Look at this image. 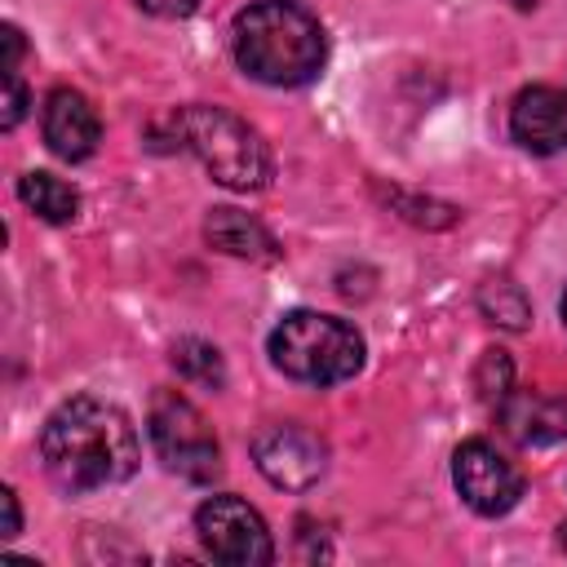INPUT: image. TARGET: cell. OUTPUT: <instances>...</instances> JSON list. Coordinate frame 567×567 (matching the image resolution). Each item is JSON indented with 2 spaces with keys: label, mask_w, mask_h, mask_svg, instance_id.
I'll use <instances>...</instances> for the list:
<instances>
[{
  "label": "cell",
  "mask_w": 567,
  "mask_h": 567,
  "mask_svg": "<svg viewBox=\"0 0 567 567\" xmlns=\"http://www.w3.org/2000/svg\"><path fill=\"white\" fill-rule=\"evenodd\" d=\"M40 456L62 492L111 487L137 470V430L124 408L97 394H75L44 421Z\"/></svg>",
  "instance_id": "obj_1"
},
{
  "label": "cell",
  "mask_w": 567,
  "mask_h": 567,
  "mask_svg": "<svg viewBox=\"0 0 567 567\" xmlns=\"http://www.w3.org/2000/svg\"><path fill=\"white\" fill-rule=\"evenodd\" d=\"M230 49L239 71L270 89L310 84L328 62L323 27L297 0H257L239 9L230 27Z\"/></svg>",
  "instance_id": "obj_2"
},
{
  "label": "cell",
  "mask_w": 567,
  "mask_h": 567,
  "mask_svg": "<svg viewBox=\"0 0 567 567\" xmlns=\"http://www.w3.org/2000/svg\"><path fill=\"white\" fill-rule=\"evenodd\" d=\"M173 133L213 173V182H221L230 190H261L275 173V159H270V146L261 142V133L248 120L230 115L226 106L190 102L173 115Z\"/></svg>",
  "instance_id": "obj_3"
},
{
  "label": "cell",
  "mask_w": 567,
  "mask_h": 567,
  "mask_svg": "<svg viewBox=\"0 0 567 567\" xmlns=\"http://www.w3.org/2000/svg\"><path fill=\"white\" fill-rule=\"evenodd\" d=\"M270 363L306 385H337L363 368V337L354 323L319 310H292L270 332Z\"/></svg>",
  "instance_id": "obj_4"
},
{
  "label": "cell",
  "mask_w": 567,
  "mask_h": 567,
  "mask_svg": "<svg viewBox=\"0 0 567 567\" xmlns=\"http://www.w3.org/2000/svg\"><path fill=\"white\" fill-rule=\"evenodd\" d=\"M146 434H151V447L164 461V470H173L190 483H208L221 474V443H217L213 425L204 421V412L186 394L159 390L151 399Z\"/></svg>",
  "instance_id": "obj_5"
},
{
  "label": "cell",
  "mask_w": 567,
  "mask_h": 567,
  "mask_svg": "<svg viewBox=\"0 0 567 567\" xmlns=\"http://www.w3.org/2000/svg\"><path fill=\"white\" fill-rule=\"evenodd\" d=\"M195 532L199 545L226 567H261L275 558L266 518L239 496H208L195 509Z\"/></svg>",
  "instance_id": "obj_6"
},
{
  "label": "cell",
  "mask_w": 567,
  "mask_h": 567,
  "mask_svg": "<svg viewBox=\"0 0 567 567\" xmlns=\"http://www.w3.org/2000/svg\"><path fill=\"white\" fill-rule=\"evenodd\" d=\"M252 461L261 478L279 492H306L328 470V443L306 425H266L252 434Z\"/></svg>",
  "instance_id": "obj_7"
},
{
  "label": "cell",
  "mask_w": 567,
  "mask_h": 567,
  "mask_svg": "<svg viewBox=\"0 0 567 567\" xmlns=\"http://www.w3.org/2000/svg\"><path fill=\"white\" fill-rule=\"evenodd\" d=\"M452 483L461 492V501L483 514V518H496V514H509L523 496V474L514 461H505L492 443L483 439H470L456 447L452 456Z\"/></svg>",
  "instance_id": "obj_8"
},
{
  "label": "cell",
  "mask_w": 567,
  "mask_h": 567,
  "mask_svg": "<svg viewBox=\"0 0 567 567\" xmlns=\"http://www.w3.org/2000/svg\"><path fill=\"white\" fill-rule=\"evenodd\" d=\"M509 133L532 155L567 151V93L554 84H532L509 106Z\"/></svg>",
  "instance_id": "obj_9"
},
{
  "label": "cell",
  "mask_w": 567,
  "mask_h": 567,
  "mask_svg": "<svg viewBox=\"0 0 567 567\" xmlns=\"http://www.w3.org/2000/svg\"><path fill=\"white\" fill-rule=\"evenodd\" d=\"M44 142L58 159H89L102 142V120L80 89H53L44 97Z\"/></svg>",
  "instance_id": "obj_10"
},
{
  "label": "cell",
  "mask_w": 567,
  "mask_h": 567,
  "mask_svg": "<svg viewBox=\"0 0 567 567\" xmlns=\"http://www.w3.org/2000/svg\"><path fill=\"white\" fill-rule=\"evenodd\" d=\"M496 416L505 425V434L523 447H545V443H563L567 439V399L554 394H536V390H509L496 403Z\"/></svg>",
  "instance_id": "obj_11"
},
{
  "label": "cell",
  "mask_w": 567,
  "mask_h": 567,
  "mask_svg": "<svg viewBox=\"0 0 567 567\" xmlns=\"http://www.w3.org/2000/svg\"><path fill=\"white\" fill-rule=\"evenodd\" d=\"M204 239L217 248V252H226V257H244V261H279V244H275V235L257 221V217H248V213H239V208H208V217H204Z\"/></svg>",
  "instance_id": "obj_12"
},
{
  "label": "cell",
  "mask_w": 567,
  "mask_h": 567,
  "mask_svg": "<svg viewBox=\"0 0 567 567\" xmlns=\"http://www.w3.org/2000/svg\"><path fill=\"white\" fill-rule=\"evenodd\" d=\"M18 195H22V204H27L35 217H44V221H53V226L71 221L75 208H80L75 186L62 182V177H53V173H22V177H18Z\"/></svg>",
  "instance_id": "obj_13"
},
{
  "label": "cell",
  "mask_w": 567,
  "mask_h": 567,
  "mask_svg": "<svg viewBox=\"0 0 567 567\" xmlns=\"http://www.w3.org/2000/svg\"><path fill=\"white\" fill-rule=\"evenodd\" d=\"M478 310H483L487 323L509 328V332H523L527 319H532V306H527L523 288H518L514 279H505V275H501V279H487V284L478 288Z\"/></svg>",
  "instance_id": "obj_14"
},
{
  "label": "cell",
  "mask_w": 567,
  "mask_h": 567,
  "mask_svg": "<svg viewBox=\"0 0 567 567\" xmlns=\"http://www.w3.org/2000/svg\"><path fill=\"white\" fill-rule=\"evenodd\" d=\"M173 368L177 377H186L190 385H204V390H221L226 385V363H221V350L213 341H199V337H182L173 346Z\"/></svg>",
  "instance_id": "obj_15"
},
{
  "label": "cell",
  "mask_w": 567,
  "mask_h": 567,
  "mask_svg": "<svg viewBox=\"0 0 567 567\" xmlns=\"http://www.w3.org/2000/svg\"><path fill=\"white\" fill-rule=\"evenodd\" d=\"M474 390H478V399L492 403V408L514 390V363H509L505 350L492 346V350L478 354V363H474Z\"/></svg>",
  "instance_id": "obj_16"
},
{
  "label": "cell",
  "mask_w": 567,
  "mask_h": 567,
  "mask_svg": "<svg viewBox=\"0 0 567 567\" xmlns=\"http://www.w3.org/2000/svg\"><path fill=\"white\" fill-rule=\"evenodd\" d=\"M390 204L403 208V217L416 221V226H452L456 221V208L434 204V199H408L403 190H390Z\"/></svg>",
  "instance_id": "obj_17"
},
{
  "label": "cell",
  "mask_w": 567,
  "mask_h": 567,
  "mask_svg": "<svg viewBox=\"0 0 567 567\" xmlns=\"http://www.w3.org/2000/svg\"><path fill=\"white\" fill-rule=\"evenodd\" d=\"M0 124L4 128H18V120L27 115V89H22V75L18 71H4V102H0Z\"/></svg>",
  "instance_id": "obj_18"
},
{
  "label": "cell",
  "mask_w": 567,
  "mask_h": 567,
  "mask_svg": "<svg viewBox=\"0 0 567 567\" xmlns=\"http://www.w3.org/2000/svg\"><path fill=\"white\" fill-rule=\"evenodd\" d=\"M146 13H155V18H186V13H195L199 9V0H137Z\"/></svg>",
  "instance_id": "obj_19"
},
{
  "label": "cell",
  "mask_w": 567,
  "mask_h": 567,
  "mask_svg": "<svg viewBox=\"0 0 567 567\" xmlns=\"http://www.w3.org/2000/svg\"><path fill=\"white\" fill-rule=\"evenodd\" d=\"M0 505H4V532H0V536L9 540V536H18V532H22V509H18L13 487H4V492H0Z\"/></svg>",
  "instance_id": "obj_20"
},
{
  "label": "cell",
  "mask_w": 567,
  "mask_h": 567,
  "mask_svg": "<svg viewBox=\"0 0 567 567\" xmlns=\"http://www.w3.org/2000/svg\"><path fill=\"white\" fill-rule=\"evenodd\" d=\"M558 545H563V554H567V523L558 527Z\"/></svg>",
  "instance_id": "obj_21"
},
{
  "label": "cell",
  "mask_w": 567,
  "mask_h": 567,
  "mask_svg": "<svg viewBox=\"0 0 567 567\" xmlns=\"http://www.w3.org/2000/svg\"><path fill=\"white\" fill-rule=\"evenodd\" d=\"M514 4H518V9H532V4H536V0H514Z\"/></svg>",
  "instance_id": "obj_22"
},
{
  "label": "cell",
  "mask_w": 567,
  "mask_h": 567,
  "mask_svg": "<svg viewBox=\"0 0 567 567\" xmlns=\"http://www.w3.org/2000/svg\"><path fill=\"white\" fill-rule=\"evenodd\" d=\"M563 323H567V292H563Z\"/></svg>",
  "instance_id": "obj_23"
}]
</instances>
